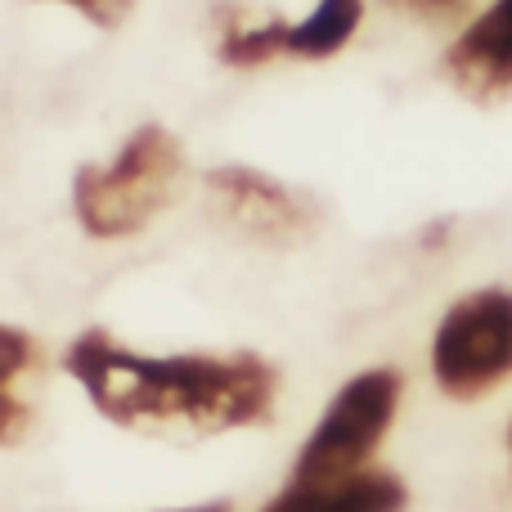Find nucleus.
<instances>
[{"mask_svg":"<svg viewBox=\"0 0 512 512\" xmlns=\"http://www.w3.org/2000/svg\"><path fill=\"white\" fill-rule=\"evenodd\" d=\"M364 9H369V0H319L297 23L283 18V59L324 63L333 54H342L360 32Z\"/></svg>","mask_w":512,"mask_h":512,"instance_id":"8","label":"nucleus"},{"mask_svg":"<svg viewBox=\"0 0 512 512\" xmlns=\"http://www.w3.org/2000/svg\"><path fill=\"white\" fill-rule=\"evenodd\" d=\"M41 364V346L32 333L0 324V450L18 445L32 432V405L23 400V378Z\"/></svg>","mask_w":512,"mask_h":512,"instance_id":"9","label":"nucleus"},{"mask_svg":"<svg viewBox=\"0 0 512 512\" xmlns=\"http://www.w3.org/2000/svg\"><path fill=\"white\" fill-rule=\"evenodd\" d=\"M450 234H454V221H445V216L441 221H432L423 230V252H441L445 243H450Z\"/></svg>","mask_w":512,"mask_h":512,"instance_id":"13","label":"nucleus"},{"mask_svg":"<svg viewBox=\"0 0 512 512\" xmlns=\"http://www.w3.org/2000/svg\"><path fill=\"white\" fill-rule=\"evenodd\" d=\"M432 382L441 396L472 405L512 382V288L481 283L441 310L427 346Z\"/></svg>","mask_w":512,"mask_h":512,"instance_id":"3","label":"nucleus"},{"mask_svg":"<svg viewBox=\"0 0 512 512\" xmlns=\"http://www.w3.org/2000/svg\"><path fill=\"white\" fill-rule=\"evenodd\" d=\"M63 369L95 414L126 432H243L270 423L279 400V369L256 351L149 355L104 328L72 337Z\"/></svg>","mask_w":512,"mask_h":512,"instance_id":"1","label":"nucleus"},{"mask_svg":"<svg viewBox=\"0 0 512 512\" xmlns=\"http://www.w3.org/2000/svg\"><path fill=\"white\" fill-rule=\"evenodd\" d=\"M409 486L387 468H364L333 481H288L256 512H405Z\"/></svg>","mask_w":512,"mask_h":512,"instance_id":"7","label":"nucleus"},{"mask_svg":"<svg viewBox=\"0 0 512 512\" xmlns=\"http://www.w3.org/2000/svg\"><path fill=\"white\" fill-rule=\"evenodd\" d=\"M387 9H396L400 18H414L423 27H436V32H459L472 14H477V0H382Z\"/></svg>","mask_w":512,"mask_h":512,"instance_id":"11","label":"nucleus"},{"mask_svg":"<svg viewBox=\"0 0 512 512\" xmlns=\"http://www.w3.org/2000/svg\"><path fill=\"white\" fill-rule=\"evenodd\" d=\"M189 158L167 126L126 135L113 162H81L72 176V216L90 239H131L180 198Z\"/></svg>","mask_w":512,"mask_h":512,"instance_id":"2","label":"nucleus"},{"mask_svg":"<svg viewBox=\"0 0 512 512\" xmlns=\"http://www.w3.org/2000/svg\"><path fill=\"white\" fill-rule=\"evenodd\" d=\"M216 59L230 68H265V63L283 59V18H243L239 9H221V41H216Z\"/></svg>","mask_w":512,"mask_h":512,"instance_id":"10","label":"nucleus"},{"mask_svg":"<svg viewBox=\"0 0 512 512\" xmlns=\"http://www.w3.org/2000/svg\"><path fill=\"white\" fill-rule=\"evenodd\" d=\"M508 463H512V418H508Z\"/></svg>","mask_w":512,"mask_h":512,"instance_id":"15","label":"nucleus"},{"mask_svg":"<svg viewBox=\"0 0 512 512\" xmlns=\"http://www.w3.org/2000/svg\"><path fill=\"white\" fill-rule=\"evenodd\" d=\"M207 194L225 225H234L256 243H270V248H297V243L315 239L319 221H324L319 203L306 189L261 167H243V162L207 171Z\"/></svg>","mask_w":512,"mask_h":512,"instance_id":"5","label":"nucleus"},{"mask_svg":"<svg viewBox=\"0 0 512 512\" xmlns=\"http://www.w3.org/2000/svg\"><path fill=\"white\" fill-rule=\"evenodd\" d=\"M176 512H234L225 499H216V504H198V508H176Z\"/></svg>","mask_w":512,"mask_h":512,"instance_id":"14","label":"nucleus"},{"mask_svg":"<svg viewBox=\"0 0 512 512\" xmlns=\"http://www.w3.org/2000/svg\"><path fill=\"white\" fill-rule=\"evenodd\" d=\"M400 400H405V373L391 364H373L346 378L301 441L288 481H333L373 468V454L396 427Z\"/></svg>","mask_w":512,"mask_h":512,"instance_id":"4","label":"nucleus"},{"mask_svg":"<svg viewBox=\"0 0 512 512\" xmlns=\"http://www.w3.org/2000/svg\"><path fill=\"white\" fill-rule=\"evenodd\" d=\"M50 5H68V9H77L86 23H95V27H104V32H113V27H122L126 18H131L135 0H50Z\"/></svg>","mask_w":512,"mask_h":512,"instance_id":"12","label":"nucleus"},{"mask_svg":"<svg viewBox=\"0 0 512 512\" xmlns=\"http://www.w3.org/2000/svg\"><path fill=\"white\" fill-rule=\"evenodd\" d=\"M441 72L481 108L512 99V0H490L454 32L441 54Z\"/></svg>","mask_w":512,"mask_h":512,"instance_id":"6","label":"nucleus"}]
</instances>
